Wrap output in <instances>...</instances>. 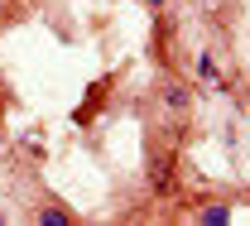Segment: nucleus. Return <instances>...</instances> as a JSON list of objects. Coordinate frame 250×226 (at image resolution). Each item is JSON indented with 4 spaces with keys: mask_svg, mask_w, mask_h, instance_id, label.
Here are the masks:
<instances>
[{
    "mask_svg": "<svg viewBox=\"0 0 250 226\" xmlns=\"http://www.w3.org/2000/svg\"><path fill=\"white\" fill-rule=\"evenodd\" d=\"M149 178H154V188H159L164 197H168L173 188H178V183H173V164H168V159H154V168H149Z\"/></svg>",
    "mask_w": 250,
    "mask_h": 226,
    "instance_id": "obj_1",
    "label": "nucleus"
},
{
    "mask_svg": "<svg viewBox=\"0 0 250 226\" xmlns=\"http://www.w3.org/2000/svg\"><path fill=\"white\" fill-rule=\"evenodd\" d=\"M149 5H164V0H149Z\"/></svg>",
    "mask_w": 250,
    "mask_h": 226,
    "instance_id": "obj_2",
    "label": "nucleus"
}]
</instances>
